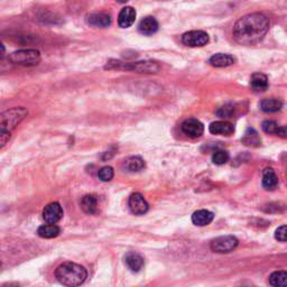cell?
<instances>
[{
	"label": "cell",
	"instance_id": "obj_1",
	"mask_svg": "<svg viewBox=\"0 0 287 287\" xmlns=\"http://www.w3.org/2000/svg\"><path fill=\"white\" fill-rule=\"evenodd\" d=\"M271 21L260 12L249 14L237 20L232 29L234 41L240 45H255L266 36Z\"/></svg>",
	"mask_w": 287,
	"mask_h": 287
},
{
	"label": "cell",
	"instance_id": "obj_2",
	"mask_svg": "<svg viewBox=\"0 0 287 287\" xmlns=\"http://www.w3.org/2000/svg\"><path fill=\"white\" fill-rule=\"evenodd\" d=\"M55 277L65 286L82 285L88 277V272L83 266L75 263H63L55 271Z\"/></svg>",
	"mask_w": 287,
	"mask_h": 287
},
{
	"label": "cell",
	"instance_id": "obj_3",
	"mask_svg": "<svg viewBox=\"0 0 287 287\" xmlns=\"http://www.w3.org/2000/svg\"><path fill=\"white\" fill-rule=\"evenodd\" d=\"M28 115V111L23 107H16L6 110L0 117V128L1 134H11V131L24 120Z\"/></svg>",
	"mask_w": 287,
	"mask_h": 287
},
{
	"label": "cell",
	"instance_id": "obj_4",
	"mask_svg": "<svg viewBox=\"0 0 287 287\" xmlns=\"http://www.w3.org/2000/svg\"><path fill=\"white\" fill-rule=\"evenodd\" d=\"M106 68H118V70H129L138 73H157L160 65L153 61H143L136 63H123L119 61H110Z\"/></svg>",
	"mask_w": 287,
	"mask_h": 287
},
{
	"label": "cell",
	"instance_id": "obj_5",
	"mask_svg": "<svg viewBox=\"0 0 287 287\" xmlns=\"http://www.w3.org/2000/svg\"><path fill=\"white\" fill-rule=\"evenodd\" d=\"M10 61L18 65L34 66L41 62V53L37 50H20L10 55Z\"/></svg>",
	"mask_w": 287,
	"mask_h": 287
},
{
	"label": "cell",
	"instance_id": "obj_6",
	"mask_svg": "<svg viewBox=\"0 0 287 287\" xmlns=\"http://www.w3.org/2000/svg\"><path fill=\"white\" fill-rule=\"evenodd\" d=\"M238 239L233 235H221L212 240L211 250L218 254H228L235 249L238 246Z\"/></svg>",
	"mask_w": 287,
	"mask_h": 287
},
{
	"label": "cell",
	"instance_id": "obj_7",
	"mask_svg": "<svg viewBox=\"0 0 287 287\" xmlns=\"http://www.w3.org/2000/svg\"><path fill=\"white\" fill-rule=\"evenodd\" d=\"M184 45L190 47H201L209 43V35L203 31H191L182 36Z\"/></svg>",
	"mask_w": 287,
	"mask_h": 287
},
{
	"label": "cell",
	"instance_id": "obj_8",
	"mask_svg": "<svg viewBox=\"0 0 287 287\" xmlns=\"http://www.w3.org/2000/svg\"><path fill=\"white\" fill-rule=\"evenodd\" d=\"M181 129L187 137H191V138H199V137L203 135L204 126L202 122L198 120V119L190 118L183 121Z\"/></svg>",
	"mask_w": 287,
	"mask_h": 287
},
{
	"label": "cell",
	"instance_id": "obj_9",
	"mask_svg": "<svg viewBox=\"0 0 287 287\" xmlns=\"http://www.w3.org/2000/svg\"><path fill=\"white\" fill-rule=\"evenodd\" d=\"M63 218V209L61 204L57 202H52L47 204L43 210V219L46 224H57Z\"/></svg>",
	"mask_w": 287,
	"mask_h": 287
},
{
	"label": "cell",
	"instance_id": "obj_10",
	"mask_svg": "<svg viewBox=\"0 0 287 287\" xmlns=\"http://www.w3.org/2000/svg\"><path fill=\"white\" fill-rule=\"evenodd\" d=\"M128 205L131 213H134L135 216H143L149 209L147 201L140 193H132L128 201Z\"/></svg>",
	"mask_w": 287,
	"mask_h": 287
},
{
	"label": "cell",
	"instance_id": "obj_11",
	"mask_svg": "<svg viewBox=\"0 0 287 287\" xmlns=\"http://www.w3.org/2000/svg\"><path fill=\"white\" fill-rule=\"evenodd\" d=\"M87 23L92 27L106 28L111 25V17L105 12H94L87 17Z\"/></svg>",
	"mask_w": 287,
	"mask_h": 287
},
{
	"label": "cell",
	"instance_id": "obj_12",
	"mask_svg": "<svg viewBox=\"0 0 287 287\" xmlns=\"http://www.w3.org/2000/svg\"><path fill=\"white\" fill-rule=\"evenodd\" d=\"M136 20V10L132 7H125L122 8L121 11L119 12L118 17V25L121 28L130 27Z\"/></svg>",
	"mask_w": 287,
	"mask_h": 287
},
{
	"label": "cell",
	"instance_id": "obj_13",
	"mask_svg": "<svg viewBox=\"0 0 287 287\" xmlns=\"http://www.w3.org/2000/svg\"><path fill=\"white\" fill-rule=\"evenodd\" d=\"M125 263L127 265V267L130 269L132 273H138L143 269L145 261L144 258L137 252H128L125 257Z\"/></svg>",
	"mask_w": 287,
	"mask_h": 287
},
{
	"label": "cell",
	"instance_id": "obj_14",
	"mask_svg": "<svg viewBox=\"0 0 287 287\" xmlns=\"http://www.w3.org/2000/svg\"><path fill=\"white\" fill-rule=\"evenodd\" d=\"M209 130L213 135L231 136L234 132V127L230 122L227 121H216L209 126Z\"/></svg>",
	"mask_w": 287,
	"mask_h": 287
},
{
	"label": "cell",
	"instance_id": "obj_15",
	"mask_svg": "<svg viewBox=\"0 0 287 287\" xmlns=\"http://www.w3.org/2000/svg\"><path fill=\"white\" fill-rule=\"evenodd\" d=\"M214 219V214L209 210H198L192 214V222L195 226L204 227L211 224Z\"/></svg>",
	"mask_w": 287,
	"mask_h": 287
},
{
	"label": "cell",
	"instance_id": "obj_16",
	"mask_svg": "<svg viewBox=\"0 0 287 287\" xmlns=\"http://www.w3.org/2000/svg\"><path fill=\"white\" fill-rule=\"evenodd\" d=\"M250 87L255 92H264L268 89V78L265 74L257 72L250 78Z\"/></svg>",
	"mask_w": 287,
	"mask_h": 287
},
{
	"label": "cell",
	"instance_id": "obj_17",
	"mask_svg": "<svg viewBox=\"0 0 287 287\" xmlns=\"http://www.w3.org/2000/svg\"><path fill=\"white\" fill-rule=\"evenodd\" d=\"M234 62L235 58L233 57L224 53L214 54L209 59V63L214 67H227L232 65V64H234Z\"/></svg>",
	"mask_w": 287,
	"mask_h": 287
},
{
	"label": "cell",
	"instance_id": "obj_18",
	"mask_svg": "<svg viewBox=\"0 0 287 287\" xmlns=\"http://www.w3.org/2000/svg\"><path fill=\"white\" fill-rule=\"evenodd\" d=\"M138 29L143 35H153V34H155L158 31V23L154 17H145L139 23Z\"/></svg>",
	"mask_w": 287,
	"mask_h": 287
},
{
	"label": "cell",
	"instance_id": "obj_19",
	"mask_svg": "<svg viewBox=\"0 0 287 287\" xmlns=\"http://www.w3.org/2000/svg\"><path fill=\"white\" fill-rule=\"evenodd\" d=\"M81 208L87 214H96L98 212V199L96 195L87 194L81 200Z\"/></svg>",
	"mask_w": 287,
	"mask_h": 287
},
{
	"label": "cell",
	"instance_id": "obj_20",
	"mask_svg": "<svg viewBox=\"0 0 287 287\" xmlns=\"http://www.w3.org/2000/svg\"><path fill=\"white\" fill-rule=\"evenodd\" d=\"M37 233L40 237L45 239H52L57 238V235L61 233V229L57 226V224H47L44 226H41L37 230Z\"/></svg>",
	"mask_w": 287,
	"mask_h": 287
},
{
	"label": "cell",
	"instance_id": "obj_21",
	"mask_svg": "<svg viewBox=\"0 0 287 287\" xmlns=\"http://www.w3.org/2000/svg\"><path fill=\"white\" fill-rule=\"evenodd\" d=\"M145 167V162L141 157L139 156H131L129 158L123 162V169H125L127 172L135 173L139 172Z\"/></svg>",
	"mask_w": 287,
	"mask_h": 287
},
{
	"label": "cell",
	"instance_id": "obj_22",
	"mask_svg": "<svg viewBox=\"0 0 287 287\" xmlns=\"http://www.w3.org/2000/svg\"><path fill=\"white\" fill-rule=\"evenodd\" d=\"M278 185V178L272 169H266L263 172V186L268 191L275 190Z\"/></svg>",
	"mask_w": 287,
	"mask_h": 287
},
{
	"label": "cell",
	"instance_id": "obj_23",
	"mask_svg": "<svg viewBox=\"0 0 287 287\" xmlns=\"http://www.w3.org/2000/svg\"><path fill=\"white\" fill-rule=\"evenodd\" d=\"M283 108V102L275 98H269V99H264L260 102V109L264 113L274 114L280 111Z\"/></svg>",
	"mask_w": 287,
	"mask_h": 287
},
{
	"label": "cell",
	"instance_id": "obj_24",
	"mask_svg": "<svg viewBox=\"0 0 287 287\" xmlns=\"http://www.w3.org/2000/svg\"><path fill=\"white\" fill-rule=\"evenodd\" d=\"M241 141L247 146L251 147H258L261 144V139L254 128H248L247 131L245 132V136L241 138Z\"/></svg>",
	"mask_w": 287,
	"mask_h": 287
},
{
	"label": "cell",
	"instance_id": "obj_25",
	"mask_svg": "<svg viewBox=\"0 0 287 287\" xmlns=\"http://www.w3.org/2000/svg\"><path fill=\"white\" fill-rule=\"evenodd\" d=\"M269 284L274 287H287V272H274L272 275L269 276Z\"/></svg>",
	"mask_w": 287,
	"mask_h": 287
},
{
	"label": "cell",
	"instance_id": "obj_26",
	"mask_svg": "<svg viewBox=\"0 0 287 287\" xmlns=\"http://www.w3.org/2000/svg\"><path fill=\"white\" fill-rule=\"evenodd\" d=\"M228 161H229V154L224 151V149H218V151L213 153L212 162L216 165H224Z\"/></svg>",
	"mask_w": 287,
	"mask_h": 287
},
{
	"label": "cell",
	"instance_id": "obj_27",
	"mask_svg": "<svg viewBox=\"0 0 287 287\" xmlns=\"http://www.w3.org/2000/svg\"><path fill=\"white\" fill-rule=\"evenodd\" d=\"M114 169L110 166H105L102 167V169L99 171V173H98V176L101 179L102 182H110L111 179L114 178Z\"/></svg>",
	"mask_w": 287,
	"mask_h": 287
},
{
	"label": "cell",
	"instance_id": "obj_28",
	"mask_svg": "<svg viewBox=\"0 0 287 287\" xmlns=\"http://www.w3.org/2000/svg\"><path fill=\"white\" fill-rule=\"evenodd\" d=\"M234 114V107L231 106V105H226L224 107H221V108L218 109L217 111V115H219L220 118H232V115Z\"/></svg>",
	"mask_w": 287,
	"mask_h": 287
},
{
	"label": "cell",
	"instance_id": "obj_29",
	"mask_svg": "<svg viewBox=\"0 0 287 287\" xmlns=\"http://www.w3.org/2000/svg\"><path fill=\"white\" fill-rule=\"evenodd\" d=\"M261 128H263V130L266 132V134L269 135H276V132L278 130V125L276 121L274 120H266L263 122V125H261Z\"/></svg>",
	"mask_w": 287,
	"mask_h": 287
},
{
	"label": "cell",
	"instance_id": "obj_30",
	"mask_svg": "<svg viewBox=\"0 0 287 287\" xmlns=\"http://www.w3.org/2000/svg\"><path fill=\"white\" fill-rule=\"evenodd\" d=\"M275 238L281 242H287V226H282L276 229Z\"/></svg>",
	"mask_w": 287,
	"mask_h": 287
},
{
	"label": "cell",
	"instance_id": "obj_31",
	"mask_svg": "<svg viewBox=\"0 0 287 287\" xmlns=\"http://www.w3.org/2000/svg\"><path fill=\"white\" fill-rule=\"evenodd\" d=\"M276 136L287 139V127H280L276 132Z\"/></svg>",
	"mask_w": 287,
	"mask_h": 287
},
{
	"label": "cell",
	"instance_id": "obj_32",
	"mask_svg": "<svg viewBox=\"0 0 287 287\" xmlns=\"http://www.w3.org/2000/svg\"><path fill=\"white\" fill-rule=\"evenodd\" d=\"M118 2H120V3H125V2H127L128 0H117Z\"/></svg>",
	"mask_w": 287,
	"mask_h": 287
}]
</instances>
